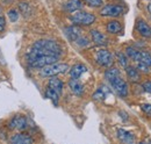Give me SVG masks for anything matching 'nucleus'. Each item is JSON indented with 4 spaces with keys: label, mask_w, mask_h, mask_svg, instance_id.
Here are the masks:
<instances>
[{
    "label": "nucleus",
    "mask_w": 151,
    "mask_h": 144,
    "mask_svg": "<svg viewBox=\"0 0 151 144\" xmlns=\"http://www.w3.org/2000/svg\"><path fill=\"white\" fill-rule=\"evenodd\" d=\"M105 78L119 96H121V98L128 96V93H129L128 84L122 78L121 72L117 68H113V66L107 68V70L105 72Z\"/></svg>",
    "instance_id": "nucleus-1"
},
{
    "label": "nucleus",
    "mask_w": 151,
    "mask_h": 144,
    "mask_svg": "<svg viewBox=\"0 0 151 144\" xmlns=\"http://www.w3.org/2000/svg\"><path fill=\"white\" fill-rule=\"evenodd\" d=\"M29 53L32 54H40V55H51V56H57V57H60L63 54V49L60 47V44L54 41V40H48V38H44V40H38L36 41Z\"/></svg>",
    "instance_id": "nucleus-2"
},
{
    "label": "nucleus",
    "mask_w": 151,
    "mask_h": 144,
    "mask_svg": "<svg viewBox=\"0 0 151 144\" xmlns=\"http://www.w3.org/2000/svg\"><path fill=\"white\" fill-rule=\"evenodd\" d=\"M59 59V57L57 56H51V55H40V54H32V53H27L26 54V60L29 68L33 69H41L45 65L56 63Z\"/></svg>",
    "instance_id": "nucleus-3"
},
{
    "label": "nucleus",
    "mask_w": 151,
    "mask_h": 144,
    "mask_svg": "<svg viewBox=\"0 0 151 144\" xmlns=\"http://www.w3.org/2000/svg\"><path fill=\"white\" fill-rule=\"evenodd\" d=\"M70 66L69 64L66 63H52V64H49V65H45L43 68H41V71L40 74L42 77H47V78H50V77H54V76H58V74H64L69 71Z\"/></svg>",
    "instance_id": "nucleus-4"
},
{
    "label": "nucleus",
    "mask_w": 151,
    "mask_h": 144,
    "mask_svg": "<svg viewBox=\"0 0 151 144\" xmlns=\"http://www.w3.org/2000/svg\"><path fill=\"white\" fill-rule=\"evenodd\" d=\"M70 20L73 24L77 26H91L95 22L96 18L93 13L79 9L77 12H73V14L70 17Z\"/></svg>",
    "instance_id": "nucleus-5"
},
{
    "label": "nucleus",
    "mask_w": 151,
    "mask_h": 144,
    "mask_svg": "<svg viewBox=\"0 0 151 144\" xmlns=\"http://www.w3.org/2000/svg\"><path fill=\"white\" fill-rule=\"evenodd\" d=\"M126 12V7L122 5H115V4H108V5H104L99 12V14L101 17L105 18H119L121 15H123Z\"/></svg>",
    "instance_id": "nucleus-6"
},
{
    "label": "nucleus",
    "mask_w": 151,
    "mask_h": 144,
    "mask_svg": "<svg viewBox=\"0 0 151 144\" xmlns=\"http://www.w3.org/2000/svg\"><path fill=\"white\" fill-rule=\"evenodd\" d=\"M95 60L99 65H101L104 68H111L114 64L113 55L111 54L107 49H104V48L98 50V53L95 55Z\"/></svg>",
    "instance_id": "nucleus-7"
},
{
    "label": "nucleus",
    "mask_w": 151,
    "mask_h": 144,
    "mask_svg": "<svg viewBox=\"0 0 151 144\" xmlns=\"http://www.w3.org/2000/svg\"><path fill=\"white\" fill-rule=\"evenodd\" d=\"M8 128L12 129V130H19V131L27 130L29 128L28 119L24 115H17V116H14L9 120Z\"/></svg>",
    "instance_id": "nucleus-8"
},
{
    "label": "nucleus",
    "mask_w": 151,
    "mask_h": 144,
    "mask_svg": "<svg viewBox=\"0 0 151 144\" xmlns=\"http://www.w3.org/2000/svg\"><path fill=\"white\" fill-rule=\"evenodd\" d=\"M64 33L65 36L69 41L71 42H75L76 40L79 37V36L83 35V29L80 28V26H77V24H72V26H69L66 28H64Z\"/></svg>",
    "instance_id": "nucleus-9"
},
{
    "label": "nucleus",
    "mask_w": 151,
    "mask_h": 144,
    "mask_svg": "<svg viewBox=\"0 0 151 144\" xmlns=\"http://www.w3.org/2000/svg\"><path fill=\"white\" fill-rule=\"evenodd\" d=\"M92 42L98 47H106L108 44V38L105 34H102L101 32H99L98 29H92L90 32Z\"/></svg>",
    "instance_id": "nucleus-10"
},
{
    "label": "nucleus",
    "mask_w": 151,
    "mask_h": 144,
    "mask_svg": "<svg viewBox=\"0 0 151 144\" xmlns=\"http://www.w3.org/2000/svg\"><path fill=\"white\" fill-rule=\"evenodd\" d=\"M33 142H34V138L30 137L28 134H23V132L14 134L9 138V143L12 144H29Z\"/></svg>",
    "instance_id": "nucleus-11"
},
{
    "label": "nucleus",
    "mask_w": 151,
    "mask_h": 144,
    "mask_svg": "<svg viewBox=\"0 0 151 144\" xmlns=\"http://www.w3.org/2000/svg\"><path fill=\"white\" fill-rule=\"evenodd\" d=\"M136 30L138 32V34L145 38H150L151 37V27L142 19H138L136 21Z\"/></svg>",
    "instance_id": "nucleus-12"
},
{
    "label": "nucleus",
    "mask_w": 151,
    "mask_h": 144,
    "mask_svg": "<svg viewBox=\"0 0 151 144\" xmlns=\"http://www.w3.org/2000/svg\"><path fill=\"white\" fill-rule=\"evenodd\" d=\"M87 71V68L81 64V63H78V64H75L73 66H71L69 69V72H70V77L72 79H79L85 72Z\"/></svg>",
    "instance_id": "nucleus-13"
},
{
    "label": "nucleus",
    "mask_w": 151,
    "mask_h": 144,
    "mask_svg": "<svg viewBox=\"0 0 151 144\" xmlns=\"http://www.w3.org/2000/svg\"><path fill=\"white\" fill-rule=\"evenodd\" d=\"M69 89L77 96H81L84 94V85L78 79H72L71 78L69 80Z\"/></svg>",
    "instance_id": "nucleus-14"
},
{
    "label": "nucleus",
    "mask_w": 151,
    "mask_h": 144,
    "mask_svg": "<svg viewBox=\"0 0 151 144\" xmlns=\"http://www.w3.org/2000/svg\"><path fill=\"white\" fill-rule=\"evenodd\" d=\"M116 135H117V138H119L121 142H123V143L130 144L135 142V136H134V134L130 132V131L124 130V129H117Z\"/></svg>",
    "instance_id": "nucleus-15"
},
{
    "label": "nucleus",
    "mask_w": 151,
    "mask_h": 144,
    "mask_svg": "<svg viewBox=\"0 0 151 144\" xmlns=\"http://www.w3.org/2000/svg\"><path fill=\"white\" fill-rule=\"evenodd\" d=\"M122 23L117 20H111L107 22L106 24V30L107 33L109 34H113V35H116V34H120L122 32Z\"/></svg>",
    "instance_id": "nucleus-16"
},
{
    "label": "nucleus",
    "mask_w": 151,
    "mask_h": 144,
    "mask_svg": "<svg viewBox=\"0 0 151 144\" xmlns=\"http://www.w3.org/2000/svg\"><path fill=\"white\" fill-rule=\"evenodd\" d=\"M83 6H84V4L81 0H68L64 4V9L69 13H73V12L81 9Z\"/></svg>",
    "instance_id": "nucleus-17"
},
{
    "label": "nucleus",
    "mask_w": 151,
    "mask_h": 144,
    "mask_svg": "<svg viewBox=\"0 0 151 144\" xmlns=\"http://www.w3.org/2000/svg\"><path fill=\"white\" fill-rule=\"evenodd\" d=\"M48 87L56 91L58 94H62L63 89H64V84H63V81L60 79H58L56 76H54V77H50V79L48 81Z\"/></svg>",
    "instance_id": "nucleus-18"
},
{
    "label": "nucleus",
    "mask_w": 151,
    "mask_h": 144,
    "mask_svg": "<svg viewBox=\"0 0 151 144\" xmlns=\"http://www.w3.org/2000/svg\"><path fill=\"white\" fill-rule=\"evenodd\" d=\"M126 73H127V77L130 81H138L141 79V74H139V71L136 69V66H132V65H128L126 68Z\"/></svg>",
    "instance_id": "nucleus-19"
},
{
    "label": "nucleus",
    "mask_w": 151,
    "mask_h": 144,
    "mask_svg": "<svg viewBox=\"0 0 151 144\" xmlns=\"http://www.w3.org/2000/svg\"><path fill=\"white\" fill-rule=\"evenodd\" d=\"M139 53H141V50L139 49H136L134 47H127L126 48V55H127V57L130 58L134 62H136V63L139 60Z\"/></svg>",
    "instance_id": "nucleus-20"
},
{
    "label": "nucleus",
    "mask_w": 151,
    "mask_h": 144,
    "mask_svg": "<svg viewBox=\"0 0 151 144\" xmlns=\"http://www.w3.org/2000/svg\"><path fill=\"white\" fill-rule=\"evenodd\" d=\"M59 96H60V94H58L56 91H54L52 89H50V87H47V90H45V98H48L49 100H51V102L55 106H58Z\"/></svg>",
    "instance_id": "nucleus-21"
},
{
    "label": "nucleus",
    "mask_w": 151,
    "mask_h": 144,
    "mask_svg": "<svg viewBox=\"0 0 151 144\" xmlns=\"http://www.w3.org/2000/svg\"><path fill=\"white\" fill-rule=\"evenodd\" d=\"M116 59H117V62H119V64H120V66L121 68H123V69H126L128 65H129V58L127 57V55L124 54V53H121V51H117L116 54Z\"/></svg>",
    "instance_id": "nucleus-22"
},
{
    "label": "nucleus",
    "mask_w": 151,
    "mask_h": 144,
    "mask_svg": "<svg viewBox=\"0 0 151 144\" xmlns=\"http://www.w3.org/2000/svg\"><path fill=\"white\" fill-rule=\"evenodd\" d=\"M137 63H143L148 66H151V54L149 51H144V50H141L139 53V60Z\"/></svg>",
    "instance_id": "nucleus-23"
},
{
    "label": "nucleus",
    "mask_w": 151,
    "mask_h": 144,
    "mask_svg": "<svg viewBox=\"0 0 151 144\" xmlns=\"http://www.w3.org/2000/svg\"><path fill=\"white\" fill-rule=\"evenodd\" d=\"M75 43L78 45V47H80V48H86V47H88V45L91 44V41L83 34V35L79 36V37L76 40Z\"/></svg>",
    "instance_id": "nucleus-24"
},
{
    "label": "nucleus",
    "mask_w": 151,
    "mask_h": 144,
    "mask_svg": "<svg viewBox=\"0 0 151 144\" xmlns=\"http://www.w3.org/2000/svg\"><path fill=\"white\" fill-rule=\"evenodd\" d=\"M106 98V91H105V87H100L95 91V93L93 94V99L94 100H98V101H101Z\"/></svg>",
    "instance_id": "nucleus-25"
},
{
    "label": "nucleus",
    "mask_w": 151,
    "mask_h": 144,
    "mask_svg": "<svg viewBox=\"0 0 151 144\" xmlns=\"http://www.w3.org/2000/svg\"><path fill=\"white\" fill-rule=\"evenodd\" d=\"M84 2L92 8H99L104 6V1L102 0H84Z\"/></svg>",
    "instance_id": "nucleus-26"
},
{
    "label": "nucleus",
    "mask_w": 151,
    "mask_h": 144,
    "mask_svg": "<svg viewBox=\"0 0 151 144\" xmlns=\"http://www.w3.org/2000/svg\"><path fill=\"white\" fill-rule=\"evenodd\" d=\"M7 17L9 18V20H11L12 22H15V21L19 20L20 13L18 12V9H15V8H11V9L7 12Z\"/></svg>",
    "instance_id": "nucleus-27"
},
{
    "label": "nucleus",
    "mask_w": 151,
    "mask_h": 144,
    "mask_svg": "<svg viewBox=\"0 0 151 144\" xmlns=\"http://www.w3.org/2000/svg\"><path fill=\"white\" fill-rule=\"evenodd\" d=\"M136 69H137L138 71L144 72V73H148V72L150 71V66H148V65H145V64H143V63H137Z\"/></svg>",
    "instance_id": "nucleus-28"
},
{
    "label": "nucleus",
    "mask_w": 151,
    "mask_h": 144,
    "mask_svg": "<svg viewBox=\"0 0 151 144\" xmlns=\"http://www.w3.org/2000/svg\"><path fill=\"white\" fill-rule=\"evenodd\" d=\"M141 109H142V112H143L145 115L151 116V104H144V105H142V106H141Z\"/></svg>",
    "instance_id": "nucleus-29"
},
{
    "label": "nucleus",
    "mask_w": 151,
    "mask_h": 144,
    "mask_svg": "<svg viewBox=\"0 0 151 144\" xmlns=\"http://www.w3.org/2000/svg\"><path fill=\"white\" fill-rule=\"evenodd\" d=\"M142 89L144 92H148V93H151V80H147L142 84Z\"/></svg>",
    "instance_id": "nucleus-30"
},
{
    "label": "nucleus",
    "mask_w": 151,
    "mask_h": 144,
    "mask_svg": "<svg viewBox=\"0 0 151 144\" xmlns=\"http://www.w3.org/2000/svg\"><path fill=\"white\" fill-rule=\"evenodd\" d=\"M5 26H6V21H5V18L0 15V32H2V30H4Z\"/></svg>",
    "instance_id": "nucleus-31"
},
{
    "label": "nucleus",
    "mask_w": 151,
    "mask_h": 144,
    "mask_svg": "<svg viewBox=\"0 0 151 144\" xmlns=\"http://www.w3.org/2000/svg\"><path fill=\"white\" fill-rule=\"evenodd\" d=\"M148 11H149V13H150V17H151V2H149V5H148Z\"/></svg>",
    "instance_id": "nucleus-32"
}]
</instances>
